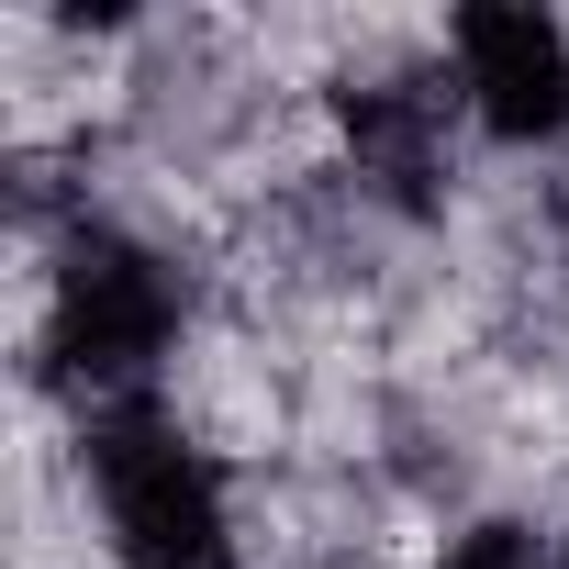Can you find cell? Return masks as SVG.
I'll return each instance as SVG.
<instances>
[{
	"label": "cell",
	"mask_w": 569,
	"mask_h": 569,
	"mask_svg": "<svg viewBox=\"0 0 569 569\" xmlns=\"http://www.w3.org/2000/svg\"><path fill=\"white\" fill-rule=\"evenodd\" d=\"M168 347H179V268H168L157 246L112 234V223L68 234L57 291H46V358H57V380H68L90 413L157 402L146 380H157Z\"/></svg>",
	"instance_id": "obj_1"
},
{
	"label": "cell",
	"mask_w": 569,
	"mask_h": 569,
	"mask_svg": "<svg viewBox=\"0 0 569 569\" xmlns=\"http://www.w3.org/2000/svg\"><path fill=\"white\" fill-rule=\"evenodd\" d=\"M90 491H101L112 569H234V502L157 402L90 413Z\"/></svg>",
	"instance_id": "obj_2"
},
{
	"label": "cell",
	"mask_w": 569,
	"mask_h": 569,
	"mask_svg": "<svg viewBox=\"0 0 569 569\" xmlns=\"http://www.w3.org/2000/svg\"><path fill=\"white\" fill-rule=\"evenodd\" d=\"M458 57V112L502 146H558L569 134V34L525 0H480L447 34Z\"/></svg>",
	"instance_id": "obj_3"
},
{
	"label": "cell",
	"mask_w": 569,
	"mask_h": 569,
	"mask_svg": "<svg viewBox=\"0 0 569 569\" xmlns=\"http://www.w3.org/2000/svg\"><path fill=\"white\" fill-rule=\"evenodd\" d=\"M447 101L458 90H436V79H369V90H347V157L402 212H425L436 179H447Z\"/></svg>",
	"instance_id": "obj_4"
},
{
	"label": "cell",
	"mask_w": 569,
	"mask_h": 569,
	"mask_svg": "<svg viewBox=\"0 0 569 569\" xmlns=\"http://www.w3.org/2000/svg\"><path fill=\"white\" fill-rule=\"evenodd\" d=\"M436 569H547V547H536L525 525H469V536H447Z\"/></svg>",
	"instance_id": "obj_5"
}]
</instances>
